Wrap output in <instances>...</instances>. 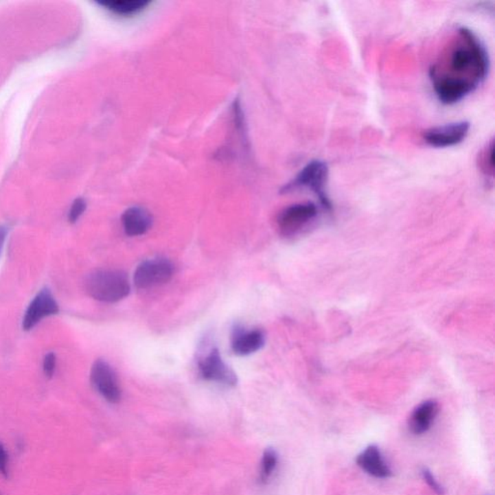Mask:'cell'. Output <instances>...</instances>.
I'll return each instance as SVG.
<instances>
[{
	"mask_svg": "<svg viewBox=\"0 0 495 495\" xmlns=\"http://www.w3.org/2000/svg\"><path fill=\"white\" fill-rule=\"evenodd\" d=\"M490 59L474 32L459 28L430 68L438 100L453 105L475 91L487 78Z\"/></svg>",
	"mask_w": 495,
	"mask_h": 495,
	"instance_id": "6da1fadb",
	"label": "cell"
},
{
	"mask_svg": "<svg viewBox=\"0 0 495 495\" xmlns=\"http://www.w3.org/2000/svg\"><path fill=\"white\" fill-rule=\"evenodd\" d=\"M85 288L93 299L115 303L129 295L130 283L119 270H97L87 277Z\"/></svg>",
	"mask_w": 495,
	"mask_h": 495,
	"instance_id": "7a4b0ae2",
	"label": "cell"
},
{
	"mask_svg": "<svg viewBox=\"0 0 495 495\" xmlns=\"http://www.w3.org/2000/svg\"><path fill=\"white\" fill-rule=\"evenodd\" d=\"M329 169L325 162L321 160H312L300 170L295 179L284 187V193L308 189L316 194L321 205L326 210L332 209V205L326 193V185L328 181Z\"/></svg>",
	"mask_w": 495,
	"mask_h": 495,
	"instance_id": "3957f363",
	"label": "cell"
},
{
	"mask_svg": "<svg viewBox=\"0 0 495 495\" xmlns=\"http://www.w3.org/2000/svg\"><path fill=\"white\" fill-rule=\"evenodd\" d=\"M174 265L167 258H153L137 266L134 283L139 290H148L163 285L172 279Z\"/></svg>",
	"mask_w": 495,
	"mask_h": 495,
	"instance_id": "277c9868",
	"label": "cell"
},
{
	"mask_svg": "<svg viewBox=\"0 0 495 495\" xmlns=\"http://www.w3.org/2000/svg\"><path fill=\"white\" fill-rule=\"evenodd\" d=\"M470 130V123L459 122L433 127L424 132L423 139L433 148H446L463 143Z\"/></svg>",
	"mask_w": 495,
	"mask_h": 495,
	"instance_id": "5b68a950",
	"label": "cell"
},
{
	"mask_svg": "<svg viewBox=\"0 0 495 495\" xmlns=\"http://www.w3.org/2000/svg\"><path fill=\"white\" fill-rule=\"evenodd\" d=\"M90 380L99 394L111 404L122 399V390L118 384L115 371L104 360H97L91 368Z\"/></svg>",
	"mask_w": 495,
	"mask_h": 495,
	"instance_id": "8992f818",
	"label": "cell"
},
{
	"mask_svg": "<svg viewBox=\"0 0 495 495\" xmlns=\"http://www.w3.org/2000/svg\"><path fill=\"white\" fill-rule=\"evenodd\" d=\"M59 312L58 302L48 288L40 290L33 298L23 319V330L30 331L46 317Z\"/></svg>",
	"mask_w": 495,
	"mask_h": 495,
	"instance_id": "52a82bcc",
	"label": "cell"
},
{
	"mask_svg": "<svg viewBox=\"0 0 495 495\" xmlns=\"http://www.w3.org/2000/svg\"><path fill=\"white\" fill-rule=\"evenodd\" d=\"M201 376L206 380L214 381L227 386L238 383V376L222 360L219 350L213 348L207 356L200 362Z\"/></svg>",
	"mask_w": 495,
	"mask_h": 495,
	"instance_id": "ba28073f",
	"label": "cell"
},
{
	"mask_svg": "<svg viewBox=\"0 0 495 495\" xmlns=\"http://www.w3.org/2000/svg\"><path fill=\"white\" fill-rule=\"evenodd\" d=\"M316 215V205L312 203L288 206L279 215V229L286 233H292L314 220Z\"/></svg>",
	"mask_w": 495,
	"mask_h": 495,
	"instance_id": "9c48e42d",
	"label": "cell"
},
{
	"mask_svg": "<svg viewBox=\"0 0 495 495\" xmlns=\"http://www.w3.org/2000/svg\"><path fill=\"white\" fill-rule=\"evenodd\" d=\"M356 463L362 470L378 479H388L393 475L378 445L371 444L363 450L357 456Z\"/></svg>",
	"mask_w": 495,
	"mask_h": 495,
	"instance_id": "30bf717a",
	"label": "cell"
},
{
	"mask_svg": "<svg viewBox=\"0 0 495 495\" xmlns=\"http://www.w3.org/2000/svg\"><path fill=\"white\" fill-rule=\"evenodd\" d=\"M123 229L129 236L146 234L152 226V216L146 208L134 206L128 208L122 218Z\"/></svg>",
	"mask_w": 495,
	"mask_h": 495,
	"instance_id": "8fae6325",
	"label": "cell"
},
{
	"mask_svg": "<svg viewBox=\"0 0 495 495\" xmlns=\"http://www.w3.org/2000/svg\"><path fill=\"white\" fill-rule=\"evenodd\" d=\"M437 402L435 400H426L414 409L409 420V428L414 435H420L427 433L432 427L438 414Z\"/></svg>",
	"mask_w": 495,
	"mask_h": 495,
	"instance_id": "7c38bea8",
	"label": "cell"
},
{
	"mask_svg": "<svg viewBox=\"0 0 495 495\" xmlns=\"http://www.w3.org/2000/svg\"><path fill=\"white\" fill-rule=\"evenodd\" d=\"M265 343L264 333L260 330H238L232 341V349L241 356L250 355L262 349Z\"/></svg>",
	"mask_w": 495,
	"mask_h": 495,
	"instance_id": "4fadbf2b",
	"label": "cell"
},
{
	"mask_svg": "<svg viewBox=\"0 0 495 495\" xmlns=\"http://www.w3.org/2000/svg\"><path fill=\"white\" fill-rule=\"evenodd\" d=\"M99 5L119 16H134L146 10L151 2L148 0H102Z\"/></svg>",
	"mask_w": 495,
	"mask_h": 495,
	"instance_id": "5bb4252c",
	"label": "cell"
},
{
	"mask_svg": "<svg viewBox=\"0 0 495 495\" xmlns=\"http://www.w3.org/2000/svg\"><path fill=\"white\" fill-rule=\"evenodd\" d=\"M279 457L277 452L272 448L265 450L260 463V479L262 483L268 482L278 466Z\"/></svg>",
	"mask_w": 495,
	"mask_h": 495,
	"instance_id": "9a60e30c",
	"label": "cell"
},
{
	"mask_svg": "<svg viewBox=\"0 0 495 495\" xmlns=\"http://www.w3.org/2000/svg\"><path fill=\"white\" fill-rule=\"evenodd\" d=\"M494 141H490L487 148L482 151L480 155V168L487 176L494 177Z\"/></svg>",
	"mask_w": 495,
	"mask_h": 495,
	"instance_id": "2e32d148",
	"label": "cell"
},
{
	"mask_svg": "<svg viewBox=\"0 0 495 495\" xmlns=\"http://www.w3.org/2000/svg\"><path fill=\"white\" fill-rule=\"evenodd\" d=\"M421 475L423 480L425 481L428 487H430V490H433V492H435L437 495L445 494L444 487L435 479V476L433 475L432 471H430V469L427 468H422Z\"/></svg>",
	"mask_w": 495,
	"mask_h": 495,
	"instance_id": "e0dca14e",
	"label": "cell"
},
{
	"mask_svg": "<svg viewBox=\"0 0 495 495\" xmlns=\"http://www.w3.org/2000/svg\"><path fill=\"white\" fill-rule=\"evenodd\" d=\"M87 209V201L84 198H79L74 200L70 210H69L68 221L71 224H75L80 219V216L84 214Z\"/></svg>",
	"mask_w": 495,
	"mask_h": 495,
	"instance_id": "ac0fdd59",
	"label": "cell"
},
{
	"mask_svg": "<svg viewBox=\"0 0 495 495\" xmlns=\"http://www.w3.org/2000/svg\"><path fill=\"white\" fill-rule=\"evenodd\" d=\"M56 369V356L54 352H49L45 356L43 362V371L46 378H53Z\"/></svg>",
	"mask_w": 495,
	"mask_h": 495,
	"instance_id": "d6986e66",
	"label": "cell"
},
{
	"mask_svg": "<svg viewBox=\"0 0 495 495\" xmlns=\"http://www.w3.org/2000/svg\"><path fill=\"white\" fill-rule=\"evenodd\" d=\"M0 473L5 477L8 475V454L1 442H0Z\"/></svg>",
	"mask_w": 495,
	"mask_h": 495,
	"instance_id": "ffe728a7",
	"label": "cell"
},
{
	"mask_svg": "<svg viewBox=\"0 0 495 495\" xmlns=\"http://www.w3.org/2000/svg\"><path fill=\"white\" fill-rule=\"evenodd\" d=\"M7 233H8V229L6 227L0 226V255H1L2 250H3L4 243H5Z\"/></svg>",
	"mask_w": 495,
	"mask_h": 495,
	"instance_id": "44dd1931",
	"label": "cell"
},
{
	"mask_svg": "<svg viewBox=\"0 0 495 495\" xmlns=\"http://www.w3.org/2000/svg\"><path fill=\"white\" fill-rule=\"evenodd\" d=\"M487 495H490V494H487Z\"/></svg>",
	"mask_w": 495,
	"mask_h": 495,
	"instance_id": "7402d4cb",
	"label": "cell"
}]
</instances>
